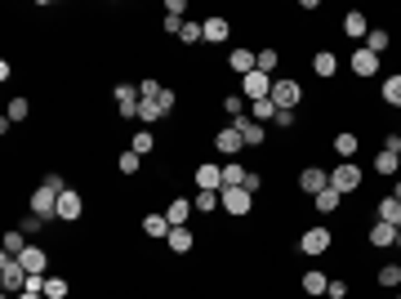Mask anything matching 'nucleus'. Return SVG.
Listing matches in <instances>:
<instances>
[{
    "instance_id": "obj_1",
    "label": "nucleus",
    "mask_w": 401,
    "mask_h": 299,
    "mask_svg": "<svg viewBox=\"0 0 401 299\" xmlns=\"http://www.w3.org/2000/svg\"><path fill=\"white\" fill-rule=\"evenodd\" d=\"M0 286H5V295H22V291H27V268H22L18 255L0 259Z\"/></svg>"
},
{
    "instance_id": "obj_2",
    "label": "nucleus",
    "mask_w": 401,
    "mask_h": 299,
    "mask_svg": "<svg viewBox=\"0 0 401 299\" xmlns=\"http://www.w3.org/2000/svg\"><path fill=\"white\" fill-rule=\"evenodd\" d=\"M267 99L276 103V112H295V107L303 103V85L295 76H286V81H272V94Z\"/></svg>"
},
{
    "instance_id": "obj_3",
    "label": "nucleus",
    "mask_w": 401,
    "mask_h": 299,
    "mask_svg": "<svg viewBox=\"0 0 401 299\" xmlns=\"http://www.w3.org/2000/svg\"><path fill=\"white\" fill-rule=\"evenodd\" d=\"M361 183H366V174H361L357 161H339L330 170V188H335V193H357Z\"/></svg>"
},
{
    "instance_id": "obj_4",
    "label": "nucleus",
    "mask_w": 401,
    "mask_h": 299,
    "mask_svg": "<svg viewBox=\"0 0 401 299\" xmlns=\"http://www.w3.org/2000/svg\"><path fill=\"white\" fill-rule=\"evenodd\" d=\"M218 206H223V214H232V219H246L254 210V197L246 188H223V193H218Z\"/></svg>"
},
{
    "instance_id": "obj_5",
    "label": "nucleus",
    "mask_w": 401,
    "mask_h": 299,
    "mask_svg": "<svg viewBox=\"0 0 401 299\" xmlns=\"http://www.w3.org/2000/svg\"><path fill=\"white\" fill-rule=\"evenodd\" d=\"M192 183H197V193H223V165L201 161L197 170H192Z\"/></svg>"
},
{
    "instance_id": "obj_6",
    "label": "nucleus",
    "mask_w": 401,
    "mask_h": 299,
    "mask_svg": "<svg viewBox=\"0 0 401 299\" xmlns=\"http://www.w3.org/2000/svg\"><path fill=\"white\" fill-rule=\"evenodd\" d=\"M112 99H116V112L125 116V121H134V116H139V103H143L139 85H129V81H120V85L112 90Z\"/></svg>"
},
{
    "instance_id": "obj_7",
    "label": "nucleus",
    "mask_w": 401,
    "mask_h": 299,
    "mask_svg": "<svg viewBox=\"0 0 401 299\" xmlns=\"http://www.w3.org/2000/svg\"><path fill=\"white\" fill-rule=\"evenodd\" d=\"M330 246H335V232L330 228H303L299 232V250H303V255H325Z\"/></svg>"
},
{
    "instance_id": "obj_8",
    "label": "nucleus",
    "mask_w": 401,
    "mask_h": 299,
    "mask_svg": "<svg viewBox=\"0 0 401 299\" xmlns=\"http://www.w3.org/2000/svg\"><path fill=\"white\" fill-rule=\"evenodd\" d=\"M80 214H85V197L76 193V188L58 193V214H54L58 223H80Z\"/></svg>"
},
{
    "instance_id": "obj_9",
    "label": "nucleus",
    "mask_w": 401,
    "mask_h": 299,
    "mask_svg": "<svg viewBox=\"0 0 401 299\" xmlns=\"http://www.w3.org/2000/svg\"><path fill=\"white\" fill-rule=\"evenodd\" d=\"M214 152H218V157H227V161L241 157V152H246V139H241V130H237V125H223V130L214 134Z\"/></svg>"
},
{
    "instance_id": "obj_10",
    "label": "nucleus",
    "mask_w": 401,
    "mask_h": 299,
    "mask_svg": "<svg viewBox=\"0 0 401 299\" xmlns=\"http://www.w3.org/2000/svg\"><path fill=\"white\" fill-rule=\"evenodd\" d=\"M241 94H246L250 103L267 99V94H272V76H267V71H259V67H254L250 76H241Z\"/></svg>"
},
{
    "instance_id": "obj_11",
    "label": "nucleus",
    "mask_w": 401,
    "mask_h": 299,
    "mask_svg": "<svg viewBox=\"0 0 401 299\" xmlns=\"http://www.w3.org/2000/svg\"><path fill=\"white\" fill-rule=\"evenodd\" d=\"M201 32H205V45H223L232 36V22L223 14H210V18H201Z\"/></svg>"
},
{
    "instance_id": "obj_12",
    "label": "nucleus",
    "mask_w": 401,
    "mask_h": 299,
    "mask_svg": "<svg viewBox=\"0 0 401 299\" xmlns=\"http://www.w3.org/2000/svg\"><path fill=\"white\" fill-rule=\"evenodd\" d=\"M227 125H237V130H241L246 148H263V143H267V130L254 121V116H237V121H227Z\"/></svg>"
},
{
    "instance_id": "obj_13",
    "label": "nucleus",
    "mask_w": 401,
    "mask_h": 299,
    "mask_svg": "<svg viewBox=\"0 0 401 299\" xmlns=\"http://www.w3.org/2000/svg\"><path fill=\"white\" fill-rule=\"evenodd\" d=\"M18 259L27 268V277H45V268H50V250H41V246H27Z\"/></svg>"
},
{
    "instance_id": "obj_14",
    "label": "nucleus",
    "mask_w": 401,
    "mask_h": 299,
    "mask_svg": "<svg viewBox=\"0 0 401 299\" xmlns=\"http://www.w3.org/2000/svg\"><path fill=\"white\" fill-rule=\"evenodd\" d=\"M325 188H330V174H325L321 165H308V170L299 174V193H312V197H317V193H325Z\"/></svg>"
},
{
    "instance_id": "obj_15",
    "label": "nucleus",
    "mask_w": 401,
    "mask_h": 299,
    "mask_svg": "<svg viewBox=\"0 0 401 299\" xmlns=\"http://www.w3.org/2000/svg\"><path fill=\"white\" fill-rule=\"evenodd\" d=\"M31 214H41V219H54V214H58V193H50V188H36V193H31Z\"/></svg>"
},
{
    "instance_id": "obj_16",
    "label": "nucleus",
    "mask_w": 401,
    "mask_h": 299,
    "mask_svg": "<svg viewBox=\"0 0 401 299\" xmlns=\"http://www.w3.org/2000/svg\"><path fill=\"white\" fill-rule=\"evenodd\" d=\"M374 71H379V54H370L366 45L361 50H352V76H361V81H370Z\"/></svg>"
},
{
    "instance_id": "obj_17",
    "label": "nucleus",
    "mask_w": 401,
    "mask_h": 299,
    "mask_svg": "<svg viewBox=\"0 0 401 299\" xmlns=\"http://www.w3.org/2000/svg\"><path fill=\"white\" fill-rule=\"evenodd\" d=\"M344 36H352V41H366V36H370V18L361 14V9H348V14H344Z\"/></svg>"
},
{
    "instance_id": "obj_18",
    "label": "nucleus",
    "mask_w": 401,
    "mask_h": 299,
    "mask_svg": "<svg viewBox=\"0 0 401 299\" xmlns=\"http://www.w3.org/2000/svg\"><path fill=\"white\" fill-rule=\"evenodd\" d=\"M366 242L374 250H388V246H397V228H393V223H384V219H374V228L366 232Z\"/></svg>"
},
{
    "instance_id": "obj_19",
    "label": "nucleus",
    "mask_w": 401,
    "mask_h": 299,
    "mask_svg": "<svg viewBox=\"0 0 401 299\" xmlns=\"http://www.w3.org/2000/svg\"><path fill=\"white\" fill-rule=\"evenodd\" d=\"M312 71H317L321 81H335V71H339V54H335V50H317V54H312Z\"/></svg>"
},
{
    "instance_id": "obj_20",
    "label": "nucleus",
    "mask_w": 401,
    "mask_h": 299,
    "mask_svg": "<svg viewBox=\"0 0 401 299\" xmlns=\"http://www.w3.org/2000/svg\"><path fill=\"white\" fill-rule=\"evenodd\" d=\"M299 286H303V295H312V299H321L325 291H330V277H325V272H317V268H308L299 277Z\"/></svg>"
},
{
    "instance_id": "obj_21",
    "label": "nucleus",
    "mask_w": 401,
    "mask_h": 299,
    "mask_svg": "<svg viewBox=\"0 0 401 299\" xmlns=\"http://www.w3.org/2000/svg\"><path fill=\"white\" fill-rule=\"evenodd\" d=\"M374 219H384V223H393V228H401V201L388 193L379 197V206H374Z\"/></svg>"
},
{
    "instance_id": "obj_22",
    "label": "nucleus",
    "mask_w": 401,
    "mask_h": 299,
    "mask_svg": "<svg viewBox=\"0 0 401 299\" xmlns=\"http://www.w3.org/2000/svg\"><path fill=\"white\" fill-rule=\"evenodd\" d=\"M227 67H232L237 76H250V71L259 67V54H254V50H232V54H227Z\"/></svg>"
},
{
    "instance_id": "obj_23",
    "label": "nucleus",
    "mask_w": 401,
    "mask_h": 299,
    "mask_svg": "<svg viewBox=\"0 0 401 299\" xmlns=\"http://www.w3.org/2000/svg\"><path fill=\"white\" fill-rule=\"evenodd\" d=\"M165 246L174 250V255H192V246H197V237H192V228H174L165 237Z\"/></svg>"
},
{
    "instance_id": "obj_24",
    "label": "nucleus",
    "mask_w": 401,
    "mask_h": 299,
    "mask_svg": "<svg viewBox=\"0 0 401 299\" xmlns=\"http://www.w3.org/2000/svg\"><path fill=\"white\" fill-rule=\"evenodd\" d=\"M188 214H192V201L188 197H174V201H169V210H165V219L174 223V228H188Z\"/></svg>"
},
{
    "instance_id": "obj_25",
    "label": "nucleus",
    "mask_w": 401,
    "mask_h": 299,
    "mask_svg": "<svg viewBox=\"0 0 401 299\" xmlns=\"http://www.w3.org/2000/svg\"><path fill=\"white\" fill-rule=\"evenodd\" d=\"M366 50H370V54H388V50H393V32L370 27V36H366Z\"/></svg>"
},
{
    "instance_id": "obj_26",
    "label": "nucleus",
    "mask_w": 401,
    "mask_h": 299,
    "mask_svg": "<svg viewBox=\"0 0 401 299\" xmlns=\"http://www.w3.org/2000/svg\"><path fill=\"white\" fill-rule=\"evenodd\" d=\"M143 232L156 242V237H169V232H174V223H169L165 214H148V219H143Z\"/></svg>"
},
{
    "instance_id": "obj_27",
    "label": "nucleus",
    "mask_w": 401,
    "mask_h": 299,
    "mask_svg": "<svg viewBox=\"0 0 401 299\" xmlns=\"http://www.w3.org/2000/svg\"><path fill=\"white\" fill-rule=\"evenodd\" d=\"M357 148H361V139L357 134H352V130H344V134H335V152H339V157H357Z\"/></svg>"
},
{
    "instance_id": "obj_28",
    "label": "nucleus",
    "mask_w": 401,
    "mask_h": 299,
    "mask_svg": "<svg viewBox=\"0 0 401 299\" xmlns=\"http://www.w3.org/2000/svg\"><path fill=\"white\" fill-rule=\"evenodd\" d=\"M246 165H241V161H223V188H241V183H246Z\"/></svg>"
},
{
    "instance_id": "obj_29",
    "label": "nucleus",
    "mask_w": 401,
    "mask_h": 299,
    "mask_svg": "<svg viewBox=\"0 0 401 299\" xmlns=\"http://www.w3.org/2000/svg\"><path fill=\"white\" fill-rule=\"evenodd\" d=\"M374 174H384V179L401 174V161H397V152H379V157H374Z\"/></svg>"
},
{
    "instance_id": "obj_30",
    "label": "nucleus",
    "mask_w": 401,
    "mask_h": 299,
    "mask_svg": "<svg viewBox=\"0 0 401 299\" xmlns=\"http://www.w3.org/2000/svg\"><path fill=\"white\" fill-rule=\"evenodd\" d=\"M339 201H344V193H335V188H325V193H317V197H312V206H317L321 214H335V210H339Z\"/></svg>"
},
{
    "instance_id": "obj_31",
    "label": "nucleus",
    "mask_w": 401,
    "mask_h": 299,
    "mask_svg": "<svg viewBox=\"0 0 401 299\" xmlns=\"http://www.w3.org/2000/svg\"><path fill=\"white\" fill-rule=\"evenodd\" d=\"M374 281H379L384 291H397V286H401V264H384L379 272H374Z\"/></svg>"
},
{
    "instance_id": "obj_32",
    "label": "nucleus",
    "mask_w": 401,
    "mask_h": 299,
    "mask_svg": "<svg viewBox=\"0 0 401 299\" xmlns=\"http://www.w3.org/2000/svg\"><path fill=\"white\" fill-rule=\"evenodd\" d=\"M384 103L388 107H401V71H393V76L384 81Z\"/></svg>"
},
{
    "instance_id": "obj_33",
    "label": "nucleus",
    "mask_w": 401,
    "mask_h": 299,
    "mask_svg": "<svg viewBox=\"0 0 401 299\" xmlns=\"http://www.w3.org/2000/svg\"><path fill=\"white\" fill-rule=\"evenodd\" d=\"M134 121H143V130H152V121H161V107H156V99H143Z\"/></svg>"
},
{
    "instance_id": "obj_34",
    "label": "nucleus",
    "mask_w": 401,
    "mask_h": 299,
    "mask_svg": "<svg viewBox=\"0 0 401 299\" xmlns=\"http://www.w3.org/2000/svg\"><path fill=\"white\" fill-rule=\"evenodd\" d=\"M27 112H31V103H27V99H9L5 121H9V125H18V121H27Z\"/></svg>"
},
{
    "instance_id": "obj_35",
    "label": "nucleus",
    "mask_w": 401,
    "mask_h": 299,
    "mask_svg": "<svg viewBox=\"0 0 401 299\" xmlns=\"http://www.w3.org/2000/svg\"><path fill=\"white\" fill-rule=\"evenodd\" d=\"M129 152H139V157L156 152V134H152V130H139V134H134V143H129Z\"/></svg>"
},
{
    "instance_id": "obj_36",
    "label": "nucleus",
    "mask_w": 401,
    "mask_h": 299,
    "mask_svg": "<svg viewBox=\"0 0 401 299\" xmlns=\"http://www.w3.org/2000/svg\"><path fill=\"white\" fill-rule=\"evenodd\" d=\"M22 250H27V232H22V228H9V232H5V255H22Z\"/></svg>"
},
{
    "instance_id": "obj_37",
    "label": "nucleus",
    "mask_w": 401,
    "mask_h": 299,
    "mask_svg": "<svg viewBox=\"0 0 401 299\" xmlns=\"http://www.w3.org/2000/svg\"><path fill=\"white\" fill-rule=\"evenodd\" d=\"M178 41H183V50H188V45H205V32H201V22H183V32H178Z\"/></svg>"
},
{
    "instance_id": "obj_38",
    "label": "nucleus",
    "mask_w": 401,
    "mask_h": 299,
    "mask_svg": "<svg viewBox=\"0 0 401 299\" xmlns=\"http://www.w3.org/2000/svg\"><path fill=\"white\" fill-rule=\"evenodd\" d=\"M67 295H71L67 277H45V299H67Z\"/></svg>"
},
{
    "instance_id": "obj_39",
    "label": "nucleus",
    "mask_w": 401,
    "mask_h": 299,
    "mask_svg": "<svg viewBox=\"0 0 401 299\" xmlns=\"http://www.w3.org/2000/svg\"><path fill=\"white\" fill-rule=\"evenodd\" d=\"M250 116H254V121H276V103H272V99L250 103Z\"/></svg>"
},
{
    "instance_id": "obj_40",
    "label": "nucleus",
    "mask_w": 401,
    "mask_h": 299,
    "mask_svg": "<svg viewBox=\"0 0 401 299\" xmlns=\"http://www.w3.org/2000/svg\"><path fill=\"white\" fill-rule=\"evenodd\" d=\"M139 165H143V157H139V152H129V148L116 157V170L120 174H139Z\"/></svg>"
},
{
    "instance_id": "obj_41",
    "label": "nucleus",
    "mask_w": 401,
    "mask_h": 299,
    "mask_svg": "<svg viewBox=\"0 0 401 299\" xmlns=\"http://www.w3.org/2000/svg\"><path fill=\"white\" fill-rule=\"evenodd\" d=\"M192 210L214 214V210H218V193H197V197H192Z\"/></svg>"
},
{
    "instance_id": "obj_42",
    "label": "nucleus",
    "mask_w": 401,
    "mask_h": 299,
    "mask_svg": "<svg viewBox=\"0 0 401 299\" xmlns=\"http://www.w3.org/2000/svg\"><path fill=\"white\" fill-rule=\"evenodd\" d=\"M254 54H259V71H267V76H272L276 63H281V50H254Z\"/></svg>"
},
{
    "instance_id": "obj_43",
    "label": "nucleus",
    "mask_w": 401,
    "mask_h": 299,
    "mask_svg": "<svg viewBox=\"0 0 401 299\" xmlns=\"http://www.w3.org/2000/svg\"><path fill=\"white\" fill-rule=\"evenodd\" d=\"M241 107H246V94H223V112L232 116V121H237V116H246Z\"/></svg>"
},
{
    "instance_id": "obj_44",
    "label": "nucleus",
    "mask_w": 401,
    "mask_h": 299,
    "mask_svg": "<svg viewBox=\"0 0 401 299\" xmlns=\"http://www.w3.org/2000/svg\"><path fill=\"white\" fill-rule=\"evenodd\" d=\"M156 107H161V116H169V112H174V107H178V94L165 85L161 94H156Z\"/></svg>"
},
{
    "instance_id": "obj_45",
    "label": "nucleus",
    "mask_w": 401,
    "mask_h": 299,
    "mask_svg": "<svg viewBox=\"0 0 401 299\" xmlns=\"http://www.w3.org/2000/svg\"><path fill=\"white\" fill-rule=\"evenodd\" d=\"M45 223H50V219H41V214H27V219H22L18 228L27 232V237H36V232H45Z\"/></svg>"
},
{
    "instance_id": "obj_46",
    "label": "nucleus",
    "mask_w": 401,
    "mask_h": 299,
    "mask_svg": "<svg viewBox=\"0 0 401 299\" xmlns=\"http://www.w3.org/2000/svg\"><path fill=\"white\" fill-rule=\"evenodd\" d=\"M161 90H165V85H161V81H152V76H148V81H139V94H143V99H156Z\"/></svg>"
},
{
    "instance_id": "obj_47",
    "label": "nucleus",
    "mask_w": 401,
    "mask_h": 299,
    "mask_svg": "<svg viewBox=\"0 0 401 299\" xmlns=\"http://www.w3.org/2000/svg\"><path fill=\"white\" fill-rule=\"evenodd\" d=\"M241 188H246L250 197H254V193H263V174H259V170H250V174H246V183H241Z\"/></svg>"
},
{
    "instance_id": "obj_48",
    "label": "nucleus",
    "mask_w": 401,
    "mask_h": 299,
    "mask_svg": "<svg viewBox=\"0 0 401 299\" xmlns=\"http://www.w3.org/2000/svg\"><path fill=\"white\" fill-rule=\"evenodd\" d=\"M161 27H165L169 36H178V32H183V18H174V14H165V18H161Z\"/></svg>"
},
{
    "instance_id": "obj_49",
    "label": "nucleus",
    "mask_w": 401,
    "mask_h": 299,
    "mask_svg": "<svg viewBox=\"0 0 401 299\" xmlns=\"http://www.w3.org/2000/svg\"><path fill=\"white\" fill-rule=\"evenodd\" d=\"M45 188H50V193H67V183H63V174H45Z\"/></svg>"
},
{
    "instance_id": "obj_50",
    "label": "nucleus",
    "mask_w": 401,
    "mask_h": 299,
    "mask_svg": "<svg viewBox=\"0 0 401 299\" xmlns=\"http://www.w3.org/2000/svg\"><path fill=\"white\" fill-rule=\"evenodd\" d=\"M165 14H174V18H183V14H188V5H183V0H165Z\"/></svg>"
},
{
    "instance_id": "obj_51",
    "label": "nucleus",
    "mask_w": 401,
    "mask_h": 299,
    "mask_svg": "<svg viewBox=\"0 0 401 299\" xmlns=\"http://www.w3.org/2000/svg\"><path fill=\"white\" fill-rule=\"evenodd\" d=\"M325 295H330V299H344V295H348V281H330V291H325Z\"/></svg>"
},
{
    "instance_id": "obj_52",
    "label": "nucleus",
    "mask_w": 401,
    "mask_h": 299,
    "mask_svg": "<svg viewBox=\"0 0 401 299\" xmlns=\"http://www.w3.org/2000/svg\"><path fill=\"white\" fill-rule=\"evenodd\" d=\"M384 152H401V134H388L384 139Z\"/></svg>"
},
{
    "instance_id": "obj_53",
    "label": "nucleus",
    "mask_w": 401,
    "mask_h": 299,
    "mask_svg": "<svg viewBox=\"0 0 401 299\" xmlns=\"http://www.w3.org/2000/svg\"><path fill=\"white\" fill-rule=\"evenodd\" d=\"M18 299H45V295H31V291H22V295H18Z\"/></svg>"
},
{
    "instance_id": "obj_54",
    "label": "nucleus",
    "mask_w": 401,
    "mask_h": 299,
    "mask_svg": "<svg viewBox=\"0 0 401 299\" xmlns=\"http://www.w3.org/2000/svg\"><path fill=\"white\" fill-rule=\"evenodd\" d=\"M393 197H397V201H401V179H397V188H393Z\"/></svg>"
},
{
    "instance_id": "obj_55",
    "label": "nucleus",
    "mask_w": 401,
    "mask_h": 299,
    "mask_svg": "<svg viewBox=\"0 0 401 299\" xmlns=\"http://www.w3.org/2000/svg\"><path fill=\"white\" fill-rule=\"evenodd\" d=\"M397 246H401V228H397Z\"/></svg>"
},
{
    "instance_id": "obj_56",
    "label": "nucleus",
    "mask_w": 401,
    "mask_h": 299,
    "mask_svg": "<svg viewBox=\"0 0 401 299\" xmlns=\"http://www.w3.org/2000/svg\"><path fill=\"white\" fill-rule=\"evenodd\" d=\"M397 161H401V152H397Z\"/></svg>"
},
{
    "instance_id": "obj_57",
    "label": "nucleus",
    "mask_w": 401,
    "mask_h": 299,
    "mask_svg": "<svg viewBox=\"0 0 401 299\" xmlns=\"http://www.w3.org/2000/svg\"><path fill=\"white\" fill-rule=\"evenodd\" d=\"M397 299H401V295H397Z\"/></svg>"
}]
</instances>
